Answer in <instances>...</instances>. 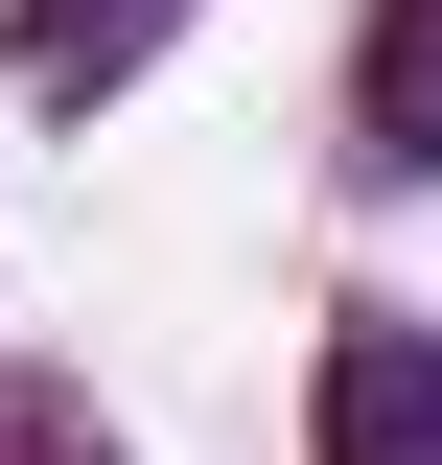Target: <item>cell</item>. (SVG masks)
<instances>
[{
  "label": "cell",
  "mask_w": 442,
  "mask_h": 465,
  "mask_svg": "<svg viewBox=\"0 0 442 465\" xmlns=\"http://www.w3.org/2000/svg\"><path fill=\"white\" fill-rule=\"evenodd\" d=\"M326 465H442V326H349L326 349Z\"/></svg>",
  "instance_id": "obj_1"
},
{
  "label": "cell",
  "mask_w": 442,
  "mask_h": 465,
  "mask_svg": "<svg viewBox=\"0 0 442 465\" xmlns=\"http://www.w3.org/2000/svg\"><path fill=\"white\" fill-rule=\"evenodd\" d=\"M164 24H186V0H24V94H116Z\"/></svg>",
  "instance_id": "obj_2"
},
{
  "label": "cell",
  "mask_w": 442,
  "mask_h": 465,
  "mask_svg": "<svg viewBox=\"0 0 442 465\" xmlns=\"http://www.w3.org/2000/svg\"><path fill=\"white\" fill-rule=\"evenodd\" d=\"M373 163H442V0H373Z\"/></svg>",
  "instance_id": "obj_3"
}]
</instances>
